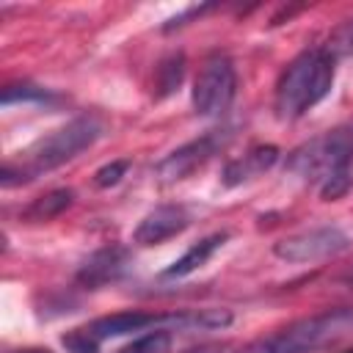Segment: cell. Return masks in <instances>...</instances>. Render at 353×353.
I'll return each instance as SVG.
<instances>
[{
  "label": "cell",
  "instance_id": "obj_1",
  "mask_svg": "<svg viewBox=\"0 0 353 353\" xmlns=\"http://www.w3.org/2000/svg\"><path fill=\"white\" fill-rule=\"evenodd\" d=\"M102 135V124L94 116H77L69 124L52 130L50 135L39 138L25 157L17 163H6L0 171V185L3 188H14V185H28L36 176L55 171L58 165L74 160L83 149H88L97 138Z\"/></svg>",
  "mask_w": 353,
  "mask_h": 353
},
{
  "label": "cell",
  "instance_id": "obj_2",
  "mask_svg": "<svg viewBox=\"0 0 353 353\" xmlns=\"http://www.w3.org/2000/svg\"><path fill=\"white\" fill-rule=\"evenodd\" d=\"M331 85H334V58L323 47L303 50L281 72L276 83L273 110L281 121L301 119L306 110H312L320 99L328 97Z\"/></svg>",
  "mask_w": 353,
  "mask_h": 353
},
{
  "label": "cell",
  "instance_id": "obj_3",
  "mask_svg": "<svg viewBox=\"0 0 353 353\" xmlns=\"http://www.w3.org/2000/svg\"><path fill=\"white\" fill-rule=\"evenodd\" d=\"M353 336V306L325 309L320 314L290 323L287 328L256 339L262 353H314Z\"/></svg>",
  "mask_w": 353,
  "mask_h": 353
},
{
  "label": "cell",
  "instance_id": "obj_4",
  "mask_svg": "<svg viewBox=\"0 0 353 353\" xmlns=\"http://www.w3.org/2000/svg\"><path fill=\"white\" fill-rule=\"evenodd\" d=\"M350 163H353V124H342L292 149L287 157V171L303 179H317L320 185L325 176L336 171H347Z\"/></svg>",
  "mask_w": 353,
  "mask_h": 353
},
{
  "label": "cell",
  "instance_id": "obj_5",
  "mask_svg": "<svg viewBox=\"0 0 353 353\" xmlns=\"http://www.w3.org/2000/svg\"><path fill=\"white\" fill-rule=\"evenodd\" d=\"M237 94V72L226 52L204 58L193 80V110L199 116H223Z\"/></svg>",
  "mask_w": 353,
  "mask_h": 353
},
{
  "label": "cell",
  "instance_id": "obj_6",
  "mask_svg": "<svg viewBox=\"0 0 353 353\" xmlns=\"http://www.w3.org/2000/svg\"><path fill=\"white\" fill-rule=\"evenodd\" d=\"M232 138V130H210L188 143H182L179 149H174L171 154H165L157 165H154V176L165 185L179 182L185 176H190L193 171H199L201 165H207Z\"/></svg>",
  "mask_w": 353,
  "mask_h": 353
},
{
  "label": "cell",
  "instance_id": "obj_7",
  "mask_svg": "<svg viewBox=\"0 0 353 353\" xmlns=\"http://www.w3.org/2000/svg\"><path fill=\"white\" fill-rule=\"evenodd\" d=\"M347 245H350V237L339 226H317L309 232L281 237L279 243H273V254L281 262L303 265V262H320V259L336 256Z\"/></svg>",
  "mask_w": 353,
  "mask_h": 353
},
{
  "label": "cell",
  "instance_id": "obj_8",
  "mask_svg": "<svg viewBox=\"0 0 353 353\" xmlns=\"http://www.w3.org/2000/svg\"><path fill=\"white\" fill-rule=\"evenodd\" d=\"M127 268H130V251L121 245H105L80 262L74 281L85 290H99L105 284L119 281L127 273Z\"/></svg>",
  "mask_w": 353,
  "mask_h": 353
},
{
  "label": "cell",
  "instance_id": "obj_9",
  "mask_svg": "<svg viewBox=\"0 0 353 353\" xmlns=\"http://www.w3.org/2000/svg\"><path fill=\"white\" fill-rule=\"evenodd\" d=\"M188 223H190V215L182 204H160L141 218V223L132 232V243L135 245H157L163 240L176 237L179 232H185Z\"/></svg>",
  "mask_w": 353,
  "mask_h": 353
},
{
  "label": "cell",
  "instance_id": "obj_10",
  "mask_svg": "<svg viewBox=\"0 0 353 353\" xmlns=\"http://www.w3.org/2000/svg\"><path fill=\"white\" fill-rule=\"evenodd\" d=\"M234 320L232 309H185V312H168L157 317V328L165 331H221L229 328Z\"/></svg>",
  "mask_w": 353,
  "mask_h": 353
},
{
  "label": "cell",
  "instance_id": "obj_11",
  "mask_svg": "<svg viewBox=\"0 0 353 353\" xmlns=\"http://www.w3.org/2000/svg\"><path fill=\"white\" fill-rule=\"evenodd\" d=\"M279 160V149L276 146H254L251 152H245L243 157L237 160H229L226 168H223V185L226 188H234V185H243L259 174H265L268 168H273V163Z\"/></svg>",
  "mask_w": 353,
  "mask_h": 353
},
{
  "label": "cell",
  "instance_id": "obj_12",
  "mask_svg": "<svg viewBox=\"0 0 353 353\" xmlns=\"http://www.w3.org/2000/svg\"><path fill=\"white\" fill-rule=\"evenodd\" d=\"M157 317L160 314H146V312H116V314L94 320L85 328L102 342V339H110V336H124V334H132V331L157 328Z\"/></svg>",
  "mask_w": 353,
  "mask_h": 353
},
{
  "label": "cell",
  "instance_id": "obj_13",
  "mask_svg": "<svg viewBox=\"0 0 353 353\" xmlns=\"http://www.w3.org/2000/svg\"><path fill=\"white\" fill-rule=\"evenodd\" d=\"M229 240V234L226 232H212V234H207V237H201L199 243H193L171 268H165V279H182V276H190L193 270H199L218 248H223V243Z\"/></svg>",
  "mask_w": 353,
  "mask_h": 353
},
{
  "label": "cell",
  "instance_id": "obj_14",
  "mask_svg": "<svg viewBox=\"0 0 353 353\" xmlns=\"http://www.w3.org/2000/svg\"><path fill=\"white\" fill-rule=\"evenodd\" d=\"M72 201H74V190H69V188H55V190H50V193H44V196L33 199V201L22 210V218L30 221V223L52 221V218H58L63 210H69Z\"/></svg>",
  "mask_w": 353,
  "mask_h": 353
},
{
  "label": "cell",
  "instance_id": "obj_15",
  "mask_svg": "<svg viewBox=\"0 0 353 353\" xmlns=\"http://www.w3.org/2000/svg\"><path fill=\"white\" fill-rule=\"evenodd\" d=\"M185 77V55L182 52H171L168 58H163L154 69V94L157 97H168L179 88Z\"/></svg>",
  "mask_w": 353,
  "mask_h": 353
},
{
  "label": "cell",
  "instance_id": "obj_16",
  "mask_svg": "<svg viewBox=\"0 0 353 353\" xmlns=\"http://www.w3.org/2000/svg\"><path fill=\"white\" fill-rule=\"evenodd\" d=\"M168 350H171V331L154 328V331H146V334L135 336L119 353H168Z\"/></svg>",
  "mask_w": 353,
  "mask_h": 353
},
{
  "label": "cell",
  "instance_id": "obj_17",
  "mask_svg": "<svg viewBox=\"0 0 353 353\" xmlns=\"http://www.w3.org/2000/svg\"><path fill=\"white\" fill-rule=\"evenodd\" d=\"M47 99H52V94L41 85H33V83H11L3 88V97H0V102L6 108L14 102H47Z\"/></svg>",
  "mask_w": 353,
  "mask_h": 353
},
{
  "label": "cell",
  "instance_id": "obj_18",
  "mask_svg": "<svg viewBox=\"0 0 353 353\" xmlns=\"http://www.w3.org/2000/svg\"><path fill=\"white\" fill-rule=\"evenodd\" d=\"M331 58H345L353 55V19H345L328 39V44L323 47Z\"/></svg>",
  "mask_w": 353,
  "mask_h": 353
},
{
  "label": "cell",
  "instance_id": "obj_19",
  "mask_svg": "<svg viewBox=\"0 0 353 353\" xmlns=\"http://www.w3.org/2000/svg\"><path fill=\"white\" fill-rule=\"evenodd\" d=\"M350 188H353V174H350V168H347V171H336V174H331V176H325V179L320 182V196H323L325 201H336V199H342Z\"/></svg>",
  "mask_w": 353,
  "mask_h": 353
},
{
  "label": "cell",
  "instance_id": "obj_20",
  "mask_svg": "<svg viewBox=\"0 0 353 353\" xmlns=\"http://www.w3.org/2000/svg\"><path fill=\"white\" fill-rule=\"evenodd\" d=\"M61 342L69 353H99V339L88 328H74V331L63 334Z\"/></svg>",
  "mask_w": 353,
  "mask_h": 353
},
{
  "label": "cell",
  "instance_id": "obj_21",
  "mask_svg": "<svg viewBox=\"0 0 353 353\" xmlns=\"http://www.w3.org/2000/svg\"><path fill=\"white\" fill-rule=\"evenodd\" d=\"M127 168H130L127 160H113V163L102 165V168L94 174V185H97V188H110V185H116V182L127 174Z\"/></svg>",
  "mask_w": 353,
  "mask_h": 353
},
{
  "label": "cell",
  "instance_id": "obj_22",
  "mask_svg": "<svg viewBox=\"0 0 353 353\" xmlns=\"http://www.w3.org/2000/svg\"><path fill=\"white\" fill-rule=\"evenodd\" d=\"M342 281H345V284H350V287H353V270H350V273H347V276H342Z\"/></svg>",
  "mask_w": 353,
  "mask_h": 353
},
{
  "label": "cell",
  "instance_id": "obj_23",
  "mask_svg": "<svg viewBox=\"0 0 353 353\" xmlns=\"http://www.w3.org/2000/svg\"><path fill=\"white\" fill-rule=\"evenodd\" d=\"M19 353H50V350H36V347H33V350H19Z\"/></svg>",
  "mask_w": 353,
  "mask_h": 353
},
{
  "label": "cell",
  "instance_id": "obj_24",
  "mask_svg": "<svg viewBox=\"0 0 353 353\" xmlns=\"http://www.w3.org/2000/svg\"><path fill=\"white\" fill-rule=\"evenodd\" d=\"M347 353H353V350H347Z\"/></svg>",
  "mask_w": 353,
  "mask_h": 353
}]
</instances>
